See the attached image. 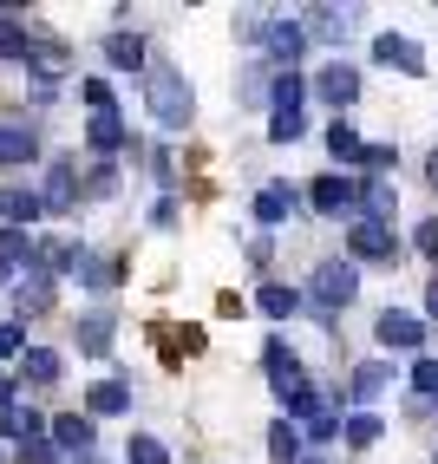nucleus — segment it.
<instances>
[{
	"mask_svg": "<svg viewBox=\"0 0 438 464\" xmlns=\"http://www.w3.org/2000/svg\"><path fill=\"white\" fill-rule=\"evenodd\" d=\"M144 99H151V118H158V125L164 131H183V125H190V111H197V99H190V85H183L177 72H151L144 79Z\"/></svg>",
	"mask_w": 438,
	"mask_h": 464,
	"instance_id": "obj_1",
	"label": "nucleus"
},
{
	"mask_svg": "<svg viewBox=\"0 0 438 464\" xmlns=\"http://www.w3.org/2000/svg\"><path fill=\"white\" fill-rule=\"evenodd\" d=\"M360 295V275H354V262H327L321 275H315V301L321 307H347Z\"/></svg>",
	"mask_w": 438,
	"mask_h": 464,
	"instance_id": "obj_2",
	"label": "nucleus"
},
{
	"mask_svg": "<svg viewBox=\"0 0 438 464\" xmlns=\"http://www.w3.org/2000/svg\"><path fill=\"white\" fill-rule=\"evenodd\" d=\"M373 59L393 66V72H425V53L405 40V34H380V40H373Z\"/></svg>",
	"mask_w": 438,
	"mask_h": 464,
	"instance_id": "obj_3",
	"label": "nucleus"
},
{
	"mask_svg": "<svg viewBox=\"0 0 438 464\" xmlns=\"http://www.w3.org/2000/svg\"><path fill=\"white\" fill-rule=\"evenodd\" d=\"M347 249H354L360 262H393V229H386V223H354V229H347Z\"/></svg>",
	"mask_w": 438,
	"mask_h": 464,
	"instance_id": "obj_4",
	"label": "nucleus"
},
{
	"mask_svg": "<svg viewBox=\"0 0 438 464\" xmlns=\"http://www.w3.org/2000/svg\"><path fill=\"white\" fill-rule=\"evenodd\" d=\"M268 386H275V399H281V406H288V399L301 392V360L288 353V347H281V340H268Z\"/></svg>",
	"mask_w": 438,
	"mask_h": 464,
	"instance_id": "obj_5",
	"label": "nucleus"
},
{
	"mask_svg": "<svg viewBox=\"0 0 438 464\" xmlns=\"http://www.w3.org/2000/svg\"><path fill=\"white\" fill-rule=\"evenodd\" d=\"M373 334H380L386 347H419V340H425V321H419V314H405V307H386Z\"/></svg>",
	"mask_w": 438,
	"mask_h": 464,
	"instance_id": "obj_6",
	"label": "nucleus"
},
{
	"mask_svg": "<svg viewBox=\"0 0 438 464\" xmlns=\"http://www.w3.org/2000/svg\"><path fill=\"white\" fill-rule=\"evenodd\" d=\"M0 216H7V229H26V223H40L46 216V197H34V190H0Z\"/></svg>",
	"mask_w": 438,
	"mask_h": 464,
	"instance_id": "obj_7",
	"label": "nucleus"
},
{
	"mask_svg": "<svg viewBox=\"0 0 438 464\" xmlns=\"http://www.w3.org/2000/svg\"><path fill=\"white\" fill-rule=\"evenodd\" d=\"M262 40L275 46V59H288V66H295L301 46H307V26H295V20H268V26H262Z\"/></svg>",
	"mask_w": 438,
	"mask_h": 464,
	"instance_id": "obj_8",
	"label": "nucleus"
},
{
	"mask_svg": "<svg viewBox=\"0 0 438 464\" xmlns=\"http://www.w3.org/2000/svg\"><path fill=\"white\" fill-rule=\"evenodd\" d=\"M315 85H321L327 105H354V99H360V72H354V66H327Z\"/></svg>",
	"mask_w": 438,
	"mask_h": 464,
	"instance_id": "obj_9",
	"label": "nucleus"
},
{
	"mask_svg": "<svg viewBox=\"0 0 438 464\" xmlns=\"http://www.w3.org/2000/svg\"><path fill=\"white\" fill-rule=\"evenodd\" d=\"M46 439H53L59 451H92V419L66 412V419H53V425H46Z\"/></svg>",
	"mask_w": 438,
	"mask_h": 464,
	"instance_id": "obj_10",
	"label": "nucleus"
},
{
	"mask_svg": "<svg viewBox=\"0 0 438 464\" xmlns=\"http://www.w3.org/2000/svg\"><path fill=\"white\" fill-rule=\"evenodd\" d=\"M34 158H40L34 125H7V131H0V164H34Z\"/></svg>",
	"mask_w": 438,
	"mask_h": 464,
	"instance_id": "obj_11",
	"label": "nucleus"
},
{
	"mask_svg": "<svg viewBox=\"0 0 438 464\" xmlns=\"http://www.w3.org/2000/svg\"><path fill=\"white\" fill-rule=\"evenodd\" d=\"M288 209H295V190H288V183H268V190L256 197V223L281 229V223H288Z\"/></svg>",
	"mask_w": 438,
	"mask_h": 464,
	"instance_id": "obj_12",
	"label": "nucleus"
},
{
	"mask_svg": "<svg viewBox=\"0 0 438 464\" xmlns=\"http://www.w3.org/2000/svg\"><path fill=\"white\" fill-rule=\"evenodd\" d=\"M386 386H393V373H386L380 360H366V366H354V380H347V392L360 399V406H373V399H380Z\"/></svg>",
	"mask_w": 438,
	"mask_h": 464,
	"instance_id": "obj_13",
	"label": "nucleus"
},
{
	"mask_svg": "<svg viewBox=\"0 0 438 464\" xmlns=\"http://www.w3.org/2000/svg\"><path fill=\"white\" fill-rule=\"evenodd\" d=\"M327 150H334L340 164H360L366 158V144H360V131L347 125V118H334V125H327Z\"/></svg>",
	"mask_w": 438,
	"mask_h": 464,
	"instance_id": "obj_14",
	"label": "nucleus"
},
{
	"mask_svg": "<svg viewBox=\"0 0 438 464\" xmlns=\"http://www.w3.org/2000/svg\"><path fill=\"white\" fill-rule=\"evenodd\" d=\"M307 34H315V40H347L354 34V14H340V7H315V20H307Z\"/></svg>",
	"mask_w": 438,
	"mask_h": 464,
	"instance_id": "obj_15",
	"label": "nucleus"
},
{
	"mask_svg": "<svg viewBox=\"0 0 438 464\" xmlns=\"http://www.w3.org/2000/svg\"><path fill=\"white\" fill-rule=\"evenodd\" d=\"M14 307H20V314H46V307H53V282H46V275H26V282L14 288Z\"/></svg>",
	"mask_w": 438,
	"mask_h": 464,
	"instance_id": "obj_16",
	"label": "nucleus"
},
{
	"mask_svg": "<svg viewBox=\"0 0 438 464\" xmlns=\"http://www.w3.org/2000/svg\"><path fill=\"white\" fill-rule=\"evenodd\" d=\"M347 203H354V183H347V177H321V183H315V209H321V216H340Z\"/></svg>",
	"mask_w": 438,
	"mask_h": 464,
	"instance_id": "obj_17",
	"label": "nucleus"
},
{
	"mask_svg": "<svg viewBox=\"0 0 438 464\" xmlns=\"http://www.w3.org/2000/svg\"><path fill=\"white\" fill-rule=\"evenodd\" d=\"M393 209H399V190L386 177H366V223H386Z\"/></svg>",
	"mask_w": 438,
	"mask_h": 464,
	"instance_id": "obj_18",
	"label": "nucleus"
},
{
	"mask_svg": "<svg viewBox=\"0 0 438 464\" xmlns=\"http://www.w3.org/2000/svg\"><path fill=\"white\" fill-rule=\"evenodd\" d=\"M85 406L99 412V419H105V412H124V406H131V386H118V380H99V386H92V399H85Z\"/></svg>",
	"mask_w": 438,
	"mask_h": 464,
	"instance_id": "obj_19",
	"label": "nucleus"
},
{
	"mask_svg": "<svg viewBox=\"0 0 438 464\" xmlns=\"http://www.w3.org/2000/svg\"><path fill=\"white\" fill-rule=\"evenodd\" d=\"M105 59L131 72V66H144V40H138V34H112V40H105Z\"/></svg>",
	"mask_w": 438,
	"mask_h": 464,
	"instance_id": "obj_20",
	"label": "nucleus"
},
{
	"mask_svg": "<svg viewBox=\"0 0 438 464\" xmlns=\"http://www.w3.org/2000/svg\"><path fill=\"white\" fill-rule=\"evenodd\" d=\"M34 53V40H26V26L14 14H0V59H26Z\"/></svg>",
	"mask_w": 438,
	"mask_h": 464,
	"instance_id": "obj_21",
	"label": "nucleus"
},
{
	"mask_svg": "<svg viewBox=\"0 0 438 464\" xmlns=\"http://www.w3.org/2000/svg\"><path fill=\"white\" fill-rule=\"evenodd\" d=\"M73 197H79V190H73V170L53 164V170H46V209H73Z\"/></svg>",
	"mask_w": 438,
	"mask_h": 464,
	"instance_id": "obj_22",
	"label": "nucleus"
},
{
	"mask_svg": "<svg viewBox=\"0 0 438 464\" xmlns=\"http://www.w3.org/2000/svg\"><path fill=\"white\" fill-rule=\"evenodd\" d=\"M20 373H26V380H40V386H46V380H59V353H53V347H26Z\"/></svg>",
	"mask_w": 438,
	"mask_h": 464,
	"instance_id": "obj_23",
	"label": "nucleus"
},
{
	"mask_svg": "<svg viewBox=\"0 0 438 464\" xmlns=\"http://www.w3.org/2000/svg\"><path fill=\"white\" fill-rule=\"evenodd\" d=\"M85 138H92V150H118V144H124V125H118V111H99Z\"/></svg>",
	"mask_w": 438,
	"mask_h": 464,
	"instance_id": "obj_24",
	"label": "nucleus"
},
{
	"mask_svg": "<svg viewBox=\"0 0 438 464\" xmlns=\"http://www.w3.org/2000/svg\"><path fill=\"white\" fill-rule=\"evenodd\" d=\"M26 256H34V236L26 229H0V268H20Z\"/></svg>",
	"mask_w": 438,
	"mask_h": 464,
	"instance_id": "obj_25",
	"label": "nucleus"
},
{
	"mask_svg": "<svg viewBox=\"0 0 438 464\" xmlns=\"http://www.w3.org/2000/svg\"><path fill=\"white\" fill-rule=\"evenodd\" d=\"M0 431L20 439V445H34V439H46V419H40V412H7V425H0Z\"/></svg>",
	"mask_w": 438,
	"mask_h": 464,
	"instance_id": "obj_26",
	"label": "nucleus"
},
{
	"mask_svg": "<svg viewBox=\"0 0 438 464\" xmlns=\"http://www.w3.org/2000/svg\"><path fill=\"white\" fill-rule=\"evenodd\" d=\"M262 314H268V321H288V314H295V288L268 282V288H262Z\"/></svg>",
	"mask_w": 438,
	"mask_h": 464,
	"instance_id": "obj_27",
	"label": "nucleus"
},
{
	"mask_svg": "<svg viewBox=\"0 0 438 464\" xmlns=\"http://www.w3.org/2000/svg\"><path fill=\"white\" fill-rule=\"evenodd\" d=\"M268 451H275L281 464H288V458H301V431H295L288 419H281V425H275V439H268Z\"/></svg>",
	"mask_w": 438,
	"mask_h": 464,
	"instance_id": "obj_28",
	"label": "nucleus"
},
{
	"mask_svg": "<svg viewBox=\"0 0 438 464\" xmlns=\"http://www.w3.org/2000/svg\"><path fill=\"white\" fill-rule=\"evenodd\" d=\"M281 111H301V79H295V72L275 79V118H281Z\"/></svg>",
	"mask_w": 438,
	"mask_h": 464,
	"instance_id": "obj_29",
	"label": "nucleus"
},
{
	"mask_svg": "<svg viewBox=\"0 0 438 464\" xmlns=\"http://www.w3.org/2000/svg\"><path fill=\"white\" fill-rule=\"evenodd\" d=\"M340 431H347V445H373V439H380V419H373V412H354Z\"/></svg>",
	"mask_w": 438,
	"mask_h": 464,
	"instance_id": "obj_30",
	"label": "nucleus"
},
{
	"mask_svg": "<svg viewBox=\"0 0 438 464\" xmlns=\"http://www.w3.org/2000/svg\"><path fill=\"white\" fill-rule=\"evenodd\" d=\"M131 464H170V451H164L158 439H144V431H138V439H131Z\"/></svg>",
	"mask_w": 438,
	"mask_h": 464,
	"instance_id": "obj_31",
	"label": "nucleus"
},
{
	"mask_svg": "<svg viewBox=\"0 0 438 464\" xmlns=\"http://www.w3.org/2000/svg\"><path fill=\"white\" fill-rule=\"evenodd\" d=\"M301 131H307V125H301V111H281L275 125H268V138H275V144H295Z\"/></svg>",
	"mask_w": 438,
	"mask_h": 464,
	"instance_id": "obj_32",
	"label": "nucleus"
},
{
	"mask_svg": "<svg viewBox=\"0 0 438 464\" xmlns=\"http://www.w3.org/2000/svg\"><path fill=\"white\" fill-rule=\"evenodd\" d=\"M413 386H419L425 399H438V360H419V366H413Z\"/></svg>",
	"mask_w": 438,
	"mask_h": 464,
	"instance_id": "obj_33",
	"label": "nucleus"
},
{
	"mask_svg": "<svg viewBox=\"0 0 438 464\" xmlns=\"http://www.w3.org/2000/svg\"><path fill=\"white\" fill-rule=\"evenodd\" d=\"M112 347V321H85V353H105Z\"/></svg>",
	"mask_w": 438,
	"mask_h": 464,
	"instance_id": "obj_34",
	"label": "nucleus"
},
{
	"mask_svg": "<svg viewBox=\"0 0 438 464\" xmlns=\"http://www.w3.org/2000/svg\"><path fill=\"white\" fill-rule=\"evenodd\" d=\"M53 451H59L53 439H34V445H20V464H53Z\"/></svg>",
	"mask_w": 438,
	"mask_h": 464,
	"instance_id": "obj_35",
	"label": "nucleus"
},
{
	"mask_svg": "<svg viewBox=\"0 0 438 464\" xmlns=\"http://www.w3.org/2000/svg\"><path fill=\"white\" fill-rule=\"evenodd\" d=\"M373 177H380V170H393V144H366V158H360Z\"/></svg>",
	"mask_w": 438,
	"mask_h": 464,
	"instance_id": "obj_36",
	"label": "nucleus"
},
{
	"mask_svg": "<svg viewBox=\"0 0 438 464\" xmlns=\"http://www.w3.org/2000/svg\"><path fill=\"white\" fill-rule=\"evenodd\" d=\"M85 282H92V288H112L118 268H112V262H85Z\"/></svg>",
	"mask_w": 438,
	"mask_h": 464,
	"instance_id": "obj_37",
	"label": "nucleus"
},
{
	"mask_svg": "<svg viewBox=\"0 0 438 464\" xmlns=\"http://www.w3.org/2000/svg\"><path fill=\"white\" fill-rule=\"evenodd\" d=\"M40 262H46V268H66L73 249H66V242H40Z\"/></svg>",
	"mask_w": 438,
	"mask_h": 464,
	"instance_id": "obj_38",
	"label": "nucleus"
},
{
	"mask_svg": "<svg viewBox=\"0 0 438 464\" xmlns=\"http://www.w3.org/2000/svg\"><path fill=\"white\" fill-rule=\"evenodd\" d=\"M307 431H315V439H340V419H334V412H315V419H307Z\"/></svg>",
	"mask_w": 438,
	"mask_h": 464,
	"instance_id": "obj_39",
	"label": "nucleus"
},
{
	"mask_svg": "<svg viewBox=\"0 0 438 464\" xmlns=\"http://www.w3.org/2000/svg\"><path fill=\"white\" fill-rule=\"evenodd\" d=\"M79 92H85V99H92V105H99V111H112V92H105V79H85Z\"/></svg>",
	"mask_w": 438,
	"mask_h": 464,
	"instance_id": "obj_40",
	"label": "nucleus"
},
{
	"mask_svg": "<svg viewBox=\"0 0 438 464\" xmlns=\"http://www.w3.org/2000/svg\"><path fill=\"white\" fill-rule=\"evenodd\" d=\"M419 256H432V262H438V223H425V229H419Z\"/></svg>",
	"mask_w": 438,
	"mask_h": 464,
	"instance_id": "obj_41",
	"label": "nucleus"
},
{
	"mask_svg": "<svg viewBox=\"0 0 438 464\" xmlns=\"http://www.w3.org/2000/svg\"><path fill=\"white\" fill-rule=\"evenodd\" d=\"M0 353H20V327H0Z\"/></svg>",
	"mask_w": 438,
	"mask_h": 464,
	"instance_id": "obj_42",
	"label": "nucleus"
},
{
	"mask_svg": "<svg viewBox=\"0 0 438 464\" xmlns=\"http://www.w3.org/2000/svg\"><path fill=\"white\" fill-rule=\"evenodd\" d=\"M14 392H20L14 380H0V412H14Z\"/></svg>",
	"mask_w": 438,
	"mask_h": 464,
	"instance_id": "obj_43",
	"label": "nucleus"
},
{
	"mask_svg": "<svg viewBox=\"0 0 438 464\" xmlns=\"http://www.w3.org/2000/svg\"><path fill=\"white\" fill-rule=\"evenodd\" d=\"M425 307H432V314H438V282H432V288H425Z\"/></svg>",
	"mask_w": 438,
	"mask_h": 464,
	"instance_id": "obj_44",
	"label": "nucleus"
},
{
	"mask_svg": "<svg viewBox=\"0 0 438 464\" xmlns=\"http://www.w3.org/2000/svg\"><path fill=\"white\" fill-rule=\"evenodd\" d=\"M425 177H432V183H438V150H432V158H425Z\"/></svg>",
	"mask_w": 438,
	"mask_h": 464,
	"instance_id": "obj_45",
	"label": "nucleus"
},
{
	"mask_svg": "<svg viewBox=\"0 0 438 464\" xmlns=\"http://www.w3.org/2000/svg\"><path fill=\"white\" fill-rule=\"evenodd\" d=\"M307 464H315V458H307Z\"/></svg>",
	"mask_w": 438,
	"mask_h": 464,
	"instance_id": "obj_46",
	"label": "nucleus"
}]
</instances>
